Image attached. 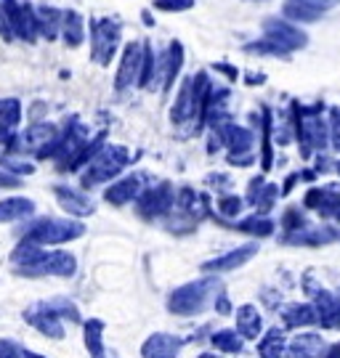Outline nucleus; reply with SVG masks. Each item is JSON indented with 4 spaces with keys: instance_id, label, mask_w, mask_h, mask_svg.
<instances>
[{
    "instance_id": "f257e3e1",
    "label": "nucleus",
    "mask_w": 340,
    "mask_h": 358,
    "mask_svg": "<svg viewBox=\"0 0 340 358\" xmlns=\"http://www.w3.org/2000/svg\"><path fill=\"white\" fill-rule=\"evenodd\" d=\"M210 90H213V83H210L208 72L184 77V83L176 93V101H173V109H170V122L178 128H186V133H197L205 125Z\"/></svg>"
},
{
    "instance_id": "f03ea898",
    "label": "nucleus",
    "mask_w": 340,
    "mask_h": 358,
    "mask_svg": "<svg viewBox=\"0 0 340 358\" xmlns=\"http://www.w3.org/2000/svg\"><path fill=\"white\" fill-rule=\"evenodd\" d=\"M308 35L301 29V24H295L290 19H279L271 16L264 22V38L258 43H247L245 51L247 53H268V56H290V53L306 48Z\"/></svg>"
},
{
    "instance_id": "7ed1b4c3",
    "label": "nucleus",
    "mask_w": 340,
    "mask_h": 358,
    "mask_svg": "<svg viewBox=\"0 0 340 358\" xmlns=\"http://www.w3.org/2000/svg\"><path fill=\"white\" fill-rule=\"evenodd\" d=\"M83 234H86V226L72 217H35L19 229V239L53 247V244L75 242Z\"/></svg>"
},
{
    "instance_id": "20e7f679",
    "label": "nucleus",
    "mask_w": 340,
    "mask_h": 358,
    "mask_svg": "<svg viewBox=\"0 0 340 358\" xmlns=\"http://www.w3.org/2000/svg\"><path fill=\"white\" fill-rule=\"evenodd\" d=\"M130 162V152L120 143H104L101 152L90 159L88 165L83 167L80 173V186L83 189H93L101 183H109L114 180Z\"/></svg>"
},
{
    "instance_id": "39448f33",
    "label": "nucleus",
    "mask_w": 340,
    "mask_h": 358,
    "mask_svg": "<svg viewBox=\"0 0 340 358\" xmlns=\"http://www.w3.org/2000/svg\"><path fill=\"white\" fill-rule=\"evenodd\" d=\"M221 294V284L215 279H200V282H189L184 287H178L168 297V310L176 316H194L202 313L205 308L218 300Z\"/></svg>"
},
{
    "instance_id": "423d86ee",
    "label": "nucleus",
    "mask_w": 340,
    "mask_h": 358,
    "mask_svg": "<svg viewBox=\"0 0 340 358\" xmlns=\"http://www.w3.org/2000/svg\"><path fill=\"white\" fill-rule=\"evenodd\" d=\"M90 59L99 66H109L123 40V24L117 16H96L88 22Z\"/></svg>"
},
{
    "instance_id": "0eeeda50",
    "label": "nucleus",
    "mask_w": 340,
    "mask_h": 358,
    "mask_svg": "<svg viewBox=\"0 0 340 358\" xmlns=\"http://www.w3.org/2000/svg\"><path fill=\"white\" fill-rule=\"evenodd\" d=\"M62 138V125L53 122H32L25 133H19V138L13 143V154L16 157H38V159H53V152Z\"/></svg>"
},
{
    "instance_id": "6e6552de",
    "label": "nucleus",
    "mask_w": 340,
    "mask_h": 358,
    "mask_svg": "<svg viewBox=\"0 0 340 358\" xmlns=\"http://www.w3.org/2000/svg\"><path fill=\"white\" fill-rule=\"evenodd\" d=\"M19 276H62V279H69L75 276L77 271V260L72 252H64V250H46L40 252L29 266L25 268H13Z\"/></svg>"
},
{
    "instance_id": "1a4fd4ad",
    "label": "nucleus",
    "mask_w": 340,
    "mask_h": 358,
    "mask_svg": "<svg viewBox=\"0 0 340 358\" xmlns=\"http://www.w3.org/2000/svg\"><path fill=\"white\" fill-rule=\"evenodd\" d=\"M0 3H3V11L8 16L13 38L25 40V43H38V6H32L29 0H0Z\"/></svg>"
},
{
    "instance_id": "9d476101",
    "label": "nucleus",
    "mask_w": 340,
    "mask_h": 358,
    "mask_svg": "<svg viewBox=\"0 0 340 358\" xmlns=\"http://www.w3.org/2000/svg\"><path fill=\"white\" fill-rule=\"evenodd\" d=\"M176 202V192L170 183H154V186H147L141 196L136 199V213H139L141 220H157V217H165L170 213V207Z\"/></svg>"
},
{
    "instance_id": "9b49d317",
    "label": "nucleus",
    "mask_w": 340,
    "mask_h": 358,
    "mask_svg": "<svg viewBox=\"0 0 340 358\" xmlns=\"http://www.w3.org/2000/svg\"><path fill=\"white\" fill-rule=\"evenodd\" d=\"M141 64H144V43L133 40L120 53V64H117V75H114V88L128 90L130 85H139Z\"/></svg>"
},
{
    "instance_id": "f8f14e48",
    "label": "nucleus",
    "mask_w": 340,
    "mask_h": 358,
    "mask_svg": "<svg viewBox=\"0 0 340 358\" xmlns=\"http://www.w3.org/2000/svg\"><path fill=\"white\" fill-rule=\"evenodd\" d=\"M338 6L340 0H287L282 8V16L295 22V24H314Z\"/></svg>"
},
{
    "instance_id": "ddd939ff",
    "label": "nucleus",
    "mask_w": 340,
    "mask_h": 358,
    "mask_svg": "<svg viewBox=\"0 0 340 358\" xmlns=\"http://www.w3.org/2000/svg\"><path fill=\"white\" fill-rule=\"evenodd\" d=\"M25 321L29 327H35L38 332H43L50 340H62L64 337V321L62 316L48 306V303H35L25 310Z\"/></svg>"
},
{
    "instance_id": "4468645a",
    "label": "nucleus",
    "mask_w": 340,
    "mask_h": 358,
    "mask_svg": "<svg viewBox=\"0 0 340 358\" xmlns=\"http://www.w3.org/2000/svg\"><path fill=\"white\" fill-rule=\"evenodd\" d=\"M147 173H130L125 178H120L117 183H112L107 192H104V199L114 207H123V205H130V202H136L141 196V192L149 186L147 183Z\"/></svg>"
},
{
    "instance_id": "2eb2a0df",
    "label": "nucleus",
    "mask_w": 340,
    "mask_h": 358,
    "mask_svg": "<svg viewBox=\"0 0 340 358\" xmlns=\"http://www.w3.org/2000/svg\"><path fill=\"white\" fill-rule=\"evenodd\" d=\"M53 194H56V202L62 205V210L67 215L75 217H86L96 213V205L86 192L80 189H72V186H53Z\"/></svg>"
},
{
    "instance_id": "dca6fc26",
    "label": "nucleus",
    "mask_w": 340,
    "mask_h": 358,
    "mask_svg": "<svg viewBox=\"0 0 340 358\" xmlns=\"http://www.w3.org/2000/svg\"><path fill=\"white\" fill-rule=\"evenodd\" d=\"M258 255V244H242L237 250H231L226 255L221 257H213V260H208V263H202V271L205 273H226V271H234V268H242L247 260Z\"/></svg>"
},
{
    "instance_id": "f3484780",
    "label": "nucleus",
    "mask_w": 340,
    "mask_h": 358,
    "mask_svg": "<svg viewBox=\"0 0 340 358\" xmlns=\"http://www.w3.org/2000/svg\"><path fill=\"white\" fill-rule=\"evenodd\" d=\"M181 348H184V340H181V337L168 334V332H157L144 343L141 356L144 358H176Z\"/></svg>"
},
{
    "instance_id": "a211bd4d",
    "label": "nucleus",
    "mask_w": 340,
    "mask_h": 358,
    "mask_svg": "<svg viewBox=\"0 0 340 358\" xmlns=\"http://www.w3.org/2000/svg\"><path fill=\"white\" fill-rule=\"evenodd\" d=\"M86 19L83 13L75 11V8H67L64 11V22H62V38L67 48H80L83 40H86Z\"/></svg>"
},
{
    "instance_id": "6ab92c4d",
    "label": "nucleus",
    "mask_w": 340,
    "mask_h": 358,
    "mask_svg": "<svg viewBox=\"0 0 340 358\" xmlns=\"http://www.w3.org/2000/svg\"><path fill=\"white\" fill-rule=\"evenodd\" d=\"M160 66H163V90H170L173 83L178 80V75H181V66H184V45L178 40H173L168 45Z\"/></svg>"
},
{
    "instance_id": "aec40b11",
    "label": "nucleus",
    "mask_w": 340,
    "mask_h": 358,
    "mask_svg": "<svg viewBox=\"0 0 340 358\" xmlns=\"http://www.w3.org/2000/svg\"><path fill=\"white\" fill-rule=\"evenodd\" d=\"M62 22H64V11L56 8V6H38V27H40V38H46V43L56 40L62 35Z\"/></svg>"
},
{
    "instance_id": "412c9836",
    "label": "nucleus",
    "mask_w": 340,
    "mask_h": 358,
    "mask_svg": "<svg viewBox=\"0 0 340 358\" xmlns=\"http://www.w3.org/2000/svg\"><path fill=\"white\" fill-rule=\"evenodd\" d=\"M35 215V202L27 196H8L0 202V223H16Z\"/></svg>"
},
{
    "instance_id": "4be33fe9",
    "label": "nucleus",
    "mask_w": 340,
    "mask_h": 358,
    "mask_svg": "<svg viewBox=\"0 0 340 358\" xmlns=\"http://www.w3.org/2000/svg\"><path fill=\"white\" fill-rule=\"evenodd\" d=\"M237 332L242 337H258L261 334V313L255 306L237 308Z\"/></svg>"
},
{
    "instance_id": "5701e85b",
    "label": "nucleus",
    "mask_w": 340,
    "mask_h": 358,
    "mask_svg": "<svg viewBox=\"0 0 340 358\" xmlns=\"http://www.w3.org/2000/svg\"><path fill=\"white\" fill-rule=\"evenodd\" d=\"M83 329H86V348L90 358H104V321L88 319L83 324Z\"/></svg>"
},
{
    "instance_id": "b1692460",
    "label": "nucleus",
    "mask_w": 340,
    "mask_h": 358,
    "mask_svg": "<svg viewBox=\"0 0 340 358\" xmlns=\"http://www.w3.org/2000/svg\"><path fill=\"white\" fill-rule=\"evenodd\" d=\"M287 353L290 358H316L322 353V340L316 334H298Z\"/></svg>"
},
{
    "instance_id": "393cba45",
    "label": "nucleus",
    "mask_w": 340,
    "mask_h": 358,
    "mask_svg": "<svg viewBox=\"0 0 340 358\" xmlns=\"http://www.w3.org/2000/svg\"><path fill=\"white\" fill-rule=\"evenodd\" d=\"M234 229L242 231V234H252V236H271V234H274V223H271V220H268L264 213H261V215L255 213V215L240 220Z\"/></svg>"
},
{
    "instance_id": "a878e982",
    "label": "nucleus",
    "mask_w": 340,
    "mask_h": 358,
    "mask_svg": "<svg viewBox=\"0 0 340 358\" xmlns=\"http://www.w3.org/2000/svg\"><path fill=\"white\" fill-rule=\"evenodd\" d=\"M157 53L151 48L149 43H144V64H141V80H139V88H151L154 80H157Z\"/></svg>"
},
{
    "instance_id": "bb28decb",
    "label": "nucleus",
    "mask_w": 340,
    "mask_h": 358,
    "mask_svg": "<svg viewBox=\"0 0 340 358\" xmlns=\"http://www.w3.org/2000/svg\"><path fill=\"white\" fill-rule=\"evenodd\" d=\"M316 319H319V313L311 306H290L285 310L287 327H306V324H314Z\"/></svg>"
},
{
    "instance_id": "cd10ccee",
    "label": "nucleus",
    "mask_w": 340,
    "mask_h": 358,
    "mask_svg": "<svg viewBox=\"0 0 340 358\" xmlns=\"http://www.w3.org/2000/svg\"><path fill=\"white\" fill-rule=\"evenodd\" d=\"M213 345L221 350V353H240L242 350V334L234 332V329H221V332H215L213 337Z\"/></svg>"
},
{
    "instance_id": "c85d7f7f",
    "label": "nucleus",
    "mask_w": 340,
    "mask_h": 358,
    "mask_svg": "<svg viewBox=\"0 0 340 358\" xmlns=\"http://www.w3.org/2000/svg\"><path fill=\"white\" fill-rule=\"evenodd\" d=\"M258 350H261L264 358H282V350H285V337H282V332H279V329H271V332L261 340Z\"/></svg>"
},
{
    "instance_id": "c756f323",
    "label": "nucleus",
    "mask_w": 340,
    "mask_h": 358,
    "mask_svg": "<svg viewBox=\"0 0 340 358\" xmlns=\"http://www.w3.org/2000/svg\"><path fill=\"white\" fill-rule=\"evenodd\" d=\"M242 207H245V202L237 194H221L218 202H215V210L221 217H237L242 213Z\"/></svg>"
},
{
    "instance_id": "7c9ffc66",
    "label": "nucleus",
    "mask_w": 340,
    "mask_h": 358,
    "mask_svg": "<svg viewBox=\"0 0 340 358\" xmlns=\"http://www.w3.org/2000/svg\"><path fill=\"white\" fill-rule=\"evenodd\" d=\"M48 306L62 316V321H69V324H80V310L72 300H67V297H53L48 300Z\"/></svg>"
},
{
    "instance_id": "2f4dec72",
    "label": "nucleus",
    "mask_w": 340,
    "mask_h": 358,
    "mask_svg": "<svg viewBox=\"0 0 340 358\" xmlns=\"http://www.w3.org/2000/svg\"><path fill=\"white\" fill-rule=\"evenodd\" d=\"M151 6L165 13H184L194 8V0H154Z\"/></svg>"
},
{
    "instance_id": "473e14b6",
    "label": "nucleus",
    "mask_w": 340,
    "mask_h": 358,
    "mask_svg": "<svg viewBox=\"0 0 340 358\" xmlns=\"http://www.w3.org/2000/svg\"><path fill=\"white\" fill-rule=\"evenodd\" d=\"M0 358H27L25 348L13 340H0Z\"/></svg>"
},
{
    "instance_id": "72a5a7b5",
    "label": "nucleus",
    "mask_w": 340,
    "mask_h": 358,
    "mask_svg": "<svg viewBox=\"0 0 340 358\" xmlns=\"http://www.w3.org/2000/svg\"><path fill=\"white\" fill-rule=\"evenodd\" d=\"M16 186H22V178L0 167V189H16Z\"/></svg>"
},
{
    "instance_id": "f704fd0d",
    "label": "nucleus",
    "mask_w": 340,
    "mask_h": 358,
    "mask_svg": "<svg viewBox=\"0 0 340 358\" xmlns=\"http://www.w3.org/2000/svg\"><path fill=\"white\" fill-rule=\"evenodd\" d=\"M0 38L6 40V43H11L13 38V29L11 24H8V16H6V11H3V3H0Z\"/></svg>"
},
{
    "instance_id": "c9c22d12",
    "label": "nucleus",
    "mask_w": 340,
    "mask_h": 358,
    "mask_svg": "<svg viewBox=\"0 0 340 358\" xmlns=\"http://www.w3.org/2000/svg\"><path fill=\"white\" fill-rule=\"evenodd\" d=\"M215 72H224L229 80H237V77H240V72H237L234 66H229V64H215Z\"/></svg>"
},
{
    "instance_id": "e433bc0d",
    "label": "nucleus",
    "mask_w": 340,
    "mask_h": 358,
    "mask_svg": "<svg viewBox=\"0 0 340 358\" xmlns=\"http://www.w3.org/2000/svg\"><path fill=\"white\" fill-rule=\"evenodd\" d=\"M25 356L27 358H43V356H38V353H32V350H27V348H25Z\"/></svg>"
},
{
    "instance_id": "4c0bfd02",
    "label": "nucleus",
    "mask_w": 340,
    "mask_h": 358,
    "mask_svg": "<svg viewBox=\"0 0 340 358\" xmlns=\"http://www.w3.org/2000/svg\"><path fill=\"white\" fill-rule=\"evenodd\" d=\"M200 358H218V356H210V353H205V356H200Z\"/></svg>"
},
{
    "instance_id": "58836bf2",
    "label": "nucleus",
    "mask_w": 340,
    "mask_h": 358,
    "mask_svg": "<svg viewBox=\"0 0 340 358\" xmlns=\"http://www.w3.org/2000/svg\"><path fill=\"white\" fill-rule=\"evenodd\" d=\"M250 3H264V0H250Z\"/></svg>"
},
{
    "instance_id": "ea45409f",
    "label": "nucleus",
    "mask_w": 340,
    "mask_h": 358,
    "mask_svg": "<svg viewBox=\"0 0 340 358\" xmlns=\"http://www.w3.org/2000/svg\"><path fill=\"white\" fill-rule=\"evenodd\" d=\"M338 173H340V162H338Z\"/></svg>"
}]
</instances>
